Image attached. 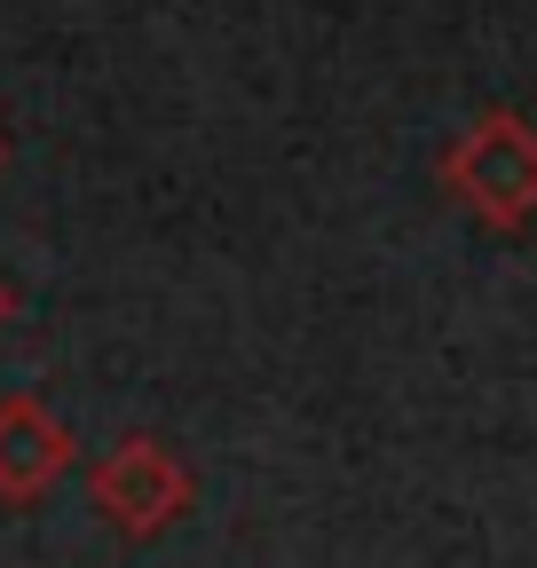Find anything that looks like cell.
<instances>
[{
	"label": "cell",
	"instance_id": "cell-1",
	"mask_svg": "<svg viewBox=\"0 0 537 568\" xmlns=\"http://www.w3.org/2000/svg\"><path fill=\"white\" fill-rule=\"evenodd\" d=\"M443 190L483 230H529L537 222V126L521 111H483L443 151Z\"/></svg>",
	"mask_w": 537,
	"mask_h": 568
},
{
	"label": "cell",
	"instance_id": "cell-2",
	"mask_svg": "<svg viewBox=\"0 0 537 568\" xmlns=\"http://www.w3.org/2000/svg\"><path fill=\"white\" fill-rule=\"evenodd\" d=\"M88 506L126 537V545H151L166 529H182V514L197 506V474L174 443L159 435H119L95 466H88Z\"/></svg>",
	"mask_w": 537,
	"mask_h": 568
},
{
	"label": "cell",
	"instance_id": "cell-3",
	"mask_svg": "<svg viewBox=\"0 0 537 568\" xmlns=\"http://www.w3.org/2000/svg\"><path fill=\"white\" fill-rule=\"evenodd\" d=\"M80 466V443H72V426H63L32 387L17 395H0V506H40V497Z\"/></svg>",
	"mask_w": 537,
	"mask_h": 568
},
{
	"label": "cell",
	"instance_id": "cell-4",
	"mask_svg": "<svg viewBox=\"0 0 537 568\" xmlns=\"http://www.w3.org/2000/svg\"><path fill=\"white\" fill-rule=\"evenodd\" d=\"M9 316H17V301H9V284H0V324H9Z\"/></svg>",
	"mask_w": 537,
	"mask_h": 568
},
{
	"label": "cell",
	"instance_id": "cell-5",
	"mask_svg": "<svg viewBox=\"0 0 537 568\" xmlns=\"http://www.w3.org/2000/svg\"><path fill=\"white\" fill-rule=\"evenodd\" d=\"M0 159H9V142H0Z\"/></svg>",
	"mask_w": 537,
	"mask_h": 568
}]
</instances>
